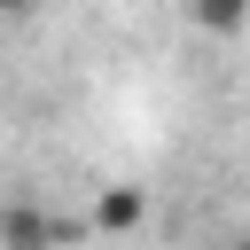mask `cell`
<instances>
[{"label":"cell","mask_w":250,"mask_h":250,"mask_svg":"<svg viewBox=\"0 0 250 250\" xmlns=\"http://www.w3.org/2000/svg\"><path fill=\"white\" fill-rule=\"evenodd\" d=\"M78 242H86V219H62L31 195L0 203V250H78Z\"/></svg>","instance_id":"obj_1"},{"label":"cell","mask_w":250,"mask_h":250,"mask_svg":"<svg viewBox=\"0 0 250 250\" xmlns=\"http://www.w3.org/2000/svg\"><path fill=\"white\" fill-rule=\"evenodd\" d=\"M148 227V188H102L86 234H141Z\"/></svg>","instance_id":"obj_2"},{"label":"cell","mask_w":250,"mask_h":250,"mask_svg":"<svg viewBox=\"0 0 250 250\" xmlns=\"http://www.w3.org/2000/svg\"><path fill=\"white\" fill-rule=\"evenodd\" d=\"M188 16H195L203 31H219V39H234L242 16H250V0H188Z\"/></svg>","instance_id":"obj_3"},{"label":"cell","mask_w":250,"mask_h":250,"mask_svg":"<svg viewBox=\"0 0 250 250\" xmlns=\"http://www.w3.org/2000/svg\"><path fill=\"white\" fill-rule=\"evenodd\" d=\"M31 8H39V0H0V16H31Z\"/></svg>","instance_id":"obj_4"}]
</instances>
